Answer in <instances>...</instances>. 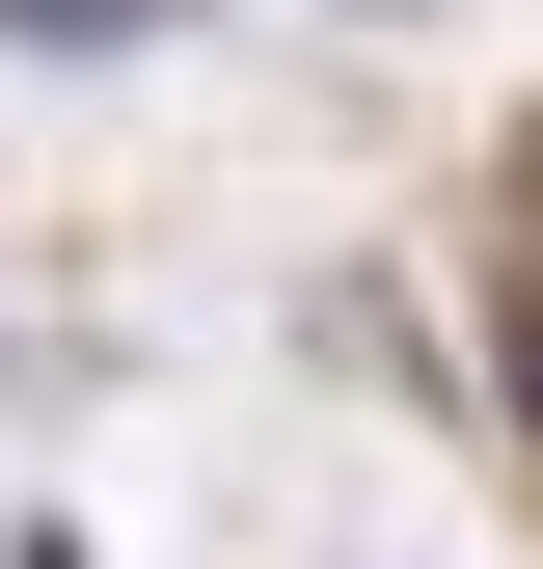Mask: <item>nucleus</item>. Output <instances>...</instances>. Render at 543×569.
Segmentation results:
<instances>
[{"instance_id":"obj_1","label":"nucleus","mask_w":543,"mask_h":569,"mask_svg":"<svg viewBox=\"0 0 543 569\" xmlns=\"http://www.w3.org/2000/svg\"><path fill=\"white\" fill-rule=\"evenodd\" d=\"M28 54H109V28H190V0H0Z\"/></svg>"}]
</instances>
